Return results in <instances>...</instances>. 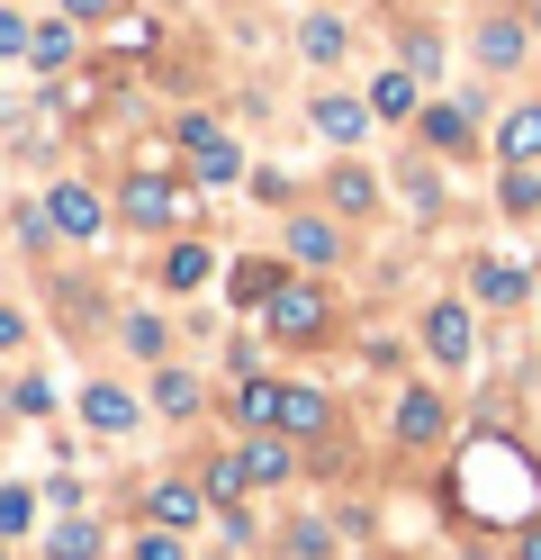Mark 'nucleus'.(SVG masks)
Returning a JSON list of instances; mask_svg holds the SVG:
<instances>
[{"instance_id": "obj_14", "label": "nucleus", "mask_w": 541, "mask_h": 560, "mask_svg": "<svg viewBox=\"0 0 541 560\" xmlns=\"http://www.w3.org/2000/svg\"><path fill=\"white\" fill-rule=\"evenodd\" d=\"M99 542H108V534H99L91 515H72V524H55V560H99Z\"/></svg>"}, {"instance_id": "obj_17", "label": "nucleus", "mask_w": 541, "mask_h": 560, "mask_svg": "<svg viewBox=\"0 0 541 560\" xmlns=\"http://www.w3.org/2000/svg\"><path fill=\"white\" fill-rule=\"evenodd\" d=\"M289 254H298V262H334V226L298 218V226H289Z\"/></svg>"}, {"instance_id": "obj_19", "label": "nucleus", "mask_w": 541, "mask_h": 560, "mask_svg": "<svg viewBox=\"0 0 541 560\" xmlns=\"http://www.w3.org/2000/svg\"><path fill=\"white\" fill-rule=\"evenodd\" d=\"M154 407H163V416H190V407H199V380H190V371H163V380H154Z\"/></svg>"}, {"instance_id": "obj_13", "label": "nucleus", "mask_w": 541, "mask_h": 560, "mask_svg": "<svg viewBox=\"0 0 541 560\" xmlns=\"http://www.w3.org/2000/svg\"><path fill=\"white\" fill-rule=\"evenodd\" d=\"M280 290H289V280H280L271 262H235V299H244V307H271Z\"/></svg>"}, {"instance_id": "obj_31", "label": "nucleus", "mask_w": 541, "mask_h": 560, "mask_svg": "<svg viewBox=\"0 0 541 560\" xmlns=\"http://www.w3.org/2000/svg\"><path fill=\"white\" fill-rule=\"evenodd\" d=\"M19 343H27V317H19V307H0V353H19Z\"/></svg>"}, {"instance_id": "obj_2", "label": "nucleus", "mask_w": 541, "mask_h": 560, "mask_svg": "<svg viewBox=\"0 0 541 560\" xmlns=\"http://www.w3.org/2000/svg\"><path fill=\"white\" fill-rule=\"evenodd\" d=\"M424 343H433V362H469V343H479V326H469V307H433L424 317Z\"/></svg>"}, {"instance_id": "obj_25", "label": "nucleus", "mask_w": 541, "mask_h": 560, "mask_svg": "<svg viewBox=\"0 0 541 560\" xmlns=\"http://www.w3.org/2000/svg\"><path fill=\"white\" fill-rule=\"evenodd\" d=\"M27 55H36V63H72V27H36Z\"/></svg>"}, {"instance_id": "obj_22", "label": "nucleus", "mask_w": 541, "mask_h": 560, "mask_svg": "<svg viewBox=\"0 0 541 560\" xmlns=\"http://www.w3.org/2000/svg\"><path fill=\"white\" fill-rule=\"evenodd\" d=\"M479 55H487V63H524V27H515V19H496L487 37H479Z\"/></svg>"}, {"instance_id": "obj_3", "label": "nucleus", "mask_w": 541, "mask_h": 560, "mask_svg": "<svg viewBox=\"0 0 541 560\" xmlns=\"http://www.w3.org/2000/svg\"><path fill=\"white\" fill-rule=\"evenodd\" d=\"M127 218L136 226H172L180 218V190L163 182V172H136V182H127Z\"/></svg>"}, {"instance_id": "obj_11", "label": "nucleus", "mask_w": 541, "mask_h": 560, "mask_svg": "<svg viewBox=\"0 0 541 560\" xmlns=\"http://www.w3.org/2000/svg\"><path fill=\"white\" fill-rule=\"evenodd\" d=\"M244 479H252V488L289 479V443H280V434H252V443H244Z\"/></svg>"}, {"instance_id": "obj_23", "label": "nucleus", "mask_w": 541, "mask_h": 560, "mask_svg": "<svg viewBox=\"0 0 541 560\" xmlns=\"http://www.w3.org/2000/svg\"><path fill=\"white\" fill-rule=\"evenodd\" d=\"M208 498H244V452H226V462H208Z\"/></svg>"}, {"instance_id": "obj_15", "label": "nucleus", "mask_w": 541, "mask_h": 560, "mask_svg": "<svg viewBox=\"0 0 541 560\" xmlns=\"http://www.w3.org/2000/svg\"><path fill=\"white\" fill-rule=\"evenodd\" d=\"M361 118H371L361 100H316V127L334 136V145H352V136H361Z\"/></svg>"}, {"instance_id": "obj_4", "label": "nucleus", "mask_w": 541, "mask_h": 560, "mask_svg": "<svg viewBox=\"0 0 541 560\" xmlns=\"http://www.w3.org/2000/svg\"><path fill=\"white\" fill-rule=\"evenodd\" d=\"M271 326H280V335H325V299H316V290H298V280H289V290L271 299Z\"/></svg>"}, {"instance_id": "obj_27", "label": "nucleus", "mask_w": 541, "mask_h": 560, "mask_svg": "<svg viewBox=\"0 0 541 560\" xmlns=\"http://www.w3.org/2000/svg\"><path fill=\"white\" fill-rule=\"evenodd\" d=\"M379 190H371V172H334V208H371Z\"/></svg>"}, {"instance_id": "obj_20", "label": "nucleus", "mask_w": 541, "mask_h": 560, "mask_svg": "<svg viewBox=\"0 0 541 560\" xmlns=\"http://www.w3.org/2000/svg\"><path fill=\"white\" fill-rule=\"evenodd\" d=\"M280 425H289V434H316V425H325V398H316V389H289V398H280Z\"/></svg>"}, {"instance_id": "obj_9", "label": "nucleus", "mask_w": 541, "mask_h": 560, "mask_svg": "<svg viewBox=\"0 0 541 560\" xmlns=\"http://www.w3.org/2000/svg\"><path fill=\"white\" fill-rule=\"evenodd\" d=\"M496 154L515 163V172H524V163H541V109H515V118H505V136H496Z\"/></svg>"}, {"instance_id": "obj_10", "label": "nucleus", "mask_w": 541, "mask_h": 560, "mask_svg": "<svg viewBox=\"0 0 541 560\" xmlns=\"http://www.w3.org/2000/svg\"><path fill=\"white\" fill-rule=\"evenodd\" d=\"M280 398L289 389H271V380H235V425H280Z\"/></svg>"}, {"instance_id": "obj_33", "label": "nucleus", "mask_w": 541, "mask_h": 560, "mask_svg": "<svg viewBox=\"0 0 541 560\" xmlns=\"http://www.w3.org/2000/svg\"><path fill=\"white\" fill-rule=\"evenodd\" d=\"M515 560H541V534H524V551H515Z\"/></svg>"}, {"instance_id": "obj_7", "label": "nucleus", "mask_w": 541, "mask_h": 560, "mask_svg": "<svg viewBox=\"0 0 541 560\" xmlns=\"http://www.w3.org/2000/svg\"><path fill=\"white\" fill-rule=\"evenodd\" d=\"M82 425L91 434H127L136 425V398L127 389H82Z\"/></svg>"}, {"instance_id": "obj_8", "label": "nucleus", "mask_w": 541, "mask_h": 560, "mask_svg": "<svg viewBox=\"0 0 541 560\" xmlns=\"http://www.w3.org/2000/svg\"><path fill=\"white\" fill-rule=\"evenodd\" d=\"M433 434H443V398L407 389V398H397V443H433Z\"/></svg>"}, {"instance_id": "obj_26", "label": "nucleus", "mask_w": 541, "mask_h": 560, "mask_svg": "<svg viewBox=\"0 0 541 560\" xmlns=\"http://www.w3.org/2000/svg\"><path fill=\"white\" fill-rule=\"evenodd\" d=\"M505 208H515V218H532V208H541V182H532V172H505Z\"/></svg>"}, {"instance_id": "obj_5", "label": "nucleus", "mask_w": 541, "mask_h": 560, "mask_svg": "<svg viewBox=\"0 0 541 560\" xmlns=\"http://www.w3.org/2000/svg\"><path fill=\"white\" fill-rule=\"evenodd\" d=\"M144 506H154L163 534H180V524H199V488L190 479H154V498H144Z\"/></svg>"}, {"instance_id": "obj_32", "label": "nucleus", "mask_w": 541, "mask_h": 560, "mask_svg": "<svg viewBox=\"0 0 541 560\" xmlns=\"http://www.w3.org/2000/svg\"><path fill=\"white\" fill-rule=\"evenodd\" d=\"M63 10H72V19H108V10H118V0H63Z\"/></svg>"}, {"instance_id": "obj_12", "label": "nucleus", "mask_w": 541, "mask_h": 560, "mask_svg": "<svg viewBox=\"0 0 541 560\" xmlns=\"http://www.w3.org/2000/svg\"><path fill=\"white\" fill-rule=\"evenodd\" d=\"M371 118H415V73H379L371 82Z\"/></svg>"}, {"instance_id": "obj_16", "label": "nucleus", "mask_w": 541, "mask_h": 560, "mask_svg": "<svg viewBox=\"0 0 541 560\" xmlns=\"http://www.w3.org/2000/svg\"><path fill=\"white\" fill-rule=\"evenodd\" d=\"M424 136H433L443 154H460V145H469V100H460V109H424Z\"/></svg>"}, {"instance_id": "obj_24", "label": "nucleus", "mask_w": 541, "mask_h": 560, "mask_svg": "<svg viewBox=\"0 0 541 560\" xmlns=\"http://www.w3.org/2000/svg\"><path fill=\"white\" fill-rule=\"evenodd\" d=\"M343 55V19H307V63H334Z\"/></svg>"}, {"instance_id": "obj_28", "label": "nucleus", "mask_w": 541, "mask_h": 560, "mask_svg": "<svg viewBox=\"0 0 541 560\" xmlns=\"http://www.w3.org/2000/svg\"><path fill=\"white\" fill-rule=\"evenodd\" d=\"M27 515H36V498H27V488H0V534H19Z\"/></svg>"}, {"instance_id": "obj_29", "label": "nucleus", "mask_w": 541, "mask_h": 560, "mask_svg": "<svg viewBox=\"0 0 541 560\" xmlns=\"http://www.w3.org/2000/svg\"><path fill=\"white\" fill-rule=\"evenodd\" d=\"M27 37H36V27H27L19 10H0V55H27Z\"/></svg>"}, {"instance_id": "obj_1", "label": "nucleus", "mask_w": 541, "mask_h": 560, "mask_svg": "<svg viewBox=\"0 0 541 560\" xmlns=\"http://www.w3.org/2000/svg\"><path fill=\"white\" fill-rule=\"evenodd\" d=\"M180 145H190V163H199V182H235V145H226V136H216L208 118H180Z\"/></svg>"}, {"instance_id": "obj_18", "label": "nucleus", "mask_w": 541, "mask_h": 560, "mask_svg": "<svg viewBox=\"0 0 541 560\" xmlns=\"http://www.w3.org/2000/svg\"><path fill=\"white\" fill-rule=\"evenodd\" d=\"M479 299H487V307H515V299H524V271H515V262H487V271H479Z\"/></svg>"}, {"instance_id": "obj_6", "label": "nucleus", "mask_w": 541, "mask_h": 560, "mask_svg": "<svg viewBox=\"0 0 541 560\" xmlns=\"http://www.w3.org/2000/svg\"><path fill=\"white\" fill-rule=\"evenodd\" d=\"M46 218H55V235H99V199H91L82 182H63V190H55V208H46Z\"/></svg>"}, {"instance_id": "obj_21", "label": "nucleus", "mask_w": 541, "mask_h": 560, "mask_svg": "<svg viewBox=\"0 0 541 560\" xmlns=\"http://www.w3.org/2000/svg\"><path fill=\"white\" fill-rule=\"evenodd\" d=\"M163 280H172V290H199V280H208V254H199V244H172Z\"/></svg>"}, {"instance_id": "obj_30", "label": "nucleus", "mask_w": 541, "mask_h": 560, "mask_svg": "<svg viewBox=\"0 0 541 560\" xmlns=\"http://www.w3.org/2000/svg\"><path fill=\"white\" fill-rule=\"evenodd\" d=\"M136 560H180V534H144V542H136Z\"/></svg>"}]
</instances>
